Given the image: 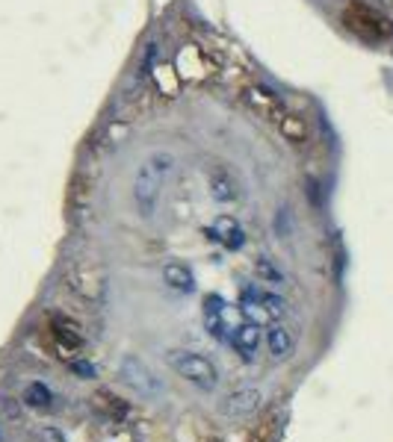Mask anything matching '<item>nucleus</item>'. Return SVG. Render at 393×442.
<instances>
[{
  "mask_svg": "<svg viewBox=\"0 0 393 442\" xmlns=\"http://www.w3.org/2000/svg\"><path fill=\"white\" fill-rule=\"evenodd\" d=\"M225 312H228V307H225V301L219 298V295H210V298L204 301V327H207V334L213 339H219V342L231 339L228 336V319H225Z\"/></svg>",
  "mask_w": 393,
  "mask_h": 442,
  "instance_id": "0eeeda50",
  "label": "nucleus"
},
{
  "mask_svg": "<svg viewBox=\"0 0 393 442\" xmlns=\"http://www.w3.org/2000/svg\"><path fill=\"white\" fill-rule=\"evenodd\" d=\"M166 360H169V366H172L187 383L199 386V390H204V392L216 390L219 372H216V366H213L204 354H195V351H169Z\"/></svg>",
  "mask_w": 393,
  "mask_h": 442,
  "instance_id": "f03ea898",
  "label": "nucleus"
},
{
  "mask_svg": "<svg viewBox=\"0 0 393 442\" xmlns=\"http://www.w3.org/2000/svg\"><path fill=\"white\" fill-rule=\"evenodd\" d=\"M24 401L30 404V407H45V404L50 401V390L45 383H30L27 392H24Z\"/></svg>",
  "mask_w": 393,
  "mask_h": 442,
  "instance_id": "4468645a",
  "label": "nucleus"
},
{
  "mask_svg": "<svg viewBox=\"0 0 393 442\" xmlns=\"http://www.w3.org/2000/svg\"><path fill=\"white\" fill-rule=\"evenodd\" d=\"M260 401H263V395L258 390H237V392L228 395L225 413H231V416H248V413H255L260 407Z\"/></svg>",
  "mask_w": 393,
  "mask_h": 442,
  "instance_id": "1a4fd4ad",
  "label": "nucleus"
},
{
  "mask_svg": "<svg viewBox=\"0 0 393 442\" xmlns=\"http://www.w3.org/2000/svg\"><path fill=\"white\" fill-rule=\"evenodd\" d=\"M260 307H263V312H266V319H278L287 304H284L278 295H272V292H260Z\"/></svg>",
  "mask_w": 393,
  "mask_h": 442,
  "instance_id": "2eb2a0df",
  "label": "nucleus"
},
{
  "mask_svg": "<svg viewBox=\"0 0 393 442\" xmlns=\"http://www.w3.org/2000/svg\"><path fill=\"white\" fill-rule=\"evenodd\" d=\"M231 345H234V351H237L245 363H255L258 348H260V327H258L255 322L240 324L234 334H231Z\"/></svg>",
  "mask_w": 393,
  "mask_h": 442,
  "instance_id": "6e6552de",
  "label": "nucleus"
},
{
  "mask_svg": "<svg viewBox=\"0 0 393 442\" xmlns=\"http://www.w3.org/2000/svg\"><path fill=\"white\" fill-rule=\"evenodd\" d=\"M172 171H175V157L169 151H157V154H151L145 162L139 165L136 180H133V198H136L139 210L145 212L148 218L154 215L160 189H163V183H166V177Z\"/></svg>",
  "mask_w": 393,
  "mask_h": 442,
  "instance_id": "f257e3e1",
  "label": "nucleus"
},
{
  "mask_svg": "<svg viewBox=\"0 0 393 442\" xmlns=\"http://www.w3.org/2000/svg\"><path fill=\"white\" fill-rule=\"evenodd\" d=\"M68 366H71V372H74L77 378H83V380H92L98 375V368L92 363H86V360H71Z\"/></svg>",
  "mask_w": 393,
  "mask_h": 442,
  "instance_id": "dca6fc26",
  "label": "nucleus"
},
{
  "mask_svg": "<svg viewBox=\"0 0 393 442\" xmlns=\"http://www.w3.org/2000/svg\"><path fill=\"white\" fill-rule=\"evenodd\" d=\"M207 233H210L213 242H219L222 248H231V251L243 248V242H245V233H243L240 221L234 215H216L213 225L207 227Z\"/></svg>",
  "mask_w": 393,
  "mask_h": 442,
  "instance_id": "423d86ee",
  "label": "nucleus"
},
{
  "mask_svg": "<svg viewBox=\"0 0 393 442\" xmlns=\"http://www.w3.org/2000/svg\"><path fill=\"white\" fill-rule=\"evenodd\" d=\"M255 274H258V280L260 283H270V286H278V283H284V274H281V268L270 260V256H260V260L255 263Z\"/></svg>",
  "mask_w": 393,
  "mask_h": 442,
  "instance_id": "f8f14e48",
  "label": "nucleus"
},
{
  "mask_svg": "<svg viewBox=\"0 0 393 442\" xmlns=\"http://www.w3.org/2000/svg\"><path fill=\"white\" fill-rule=\"evenodd\" d=\"M163 280H166L175 292H192V289H195L192 271H189L184 263H177V260H172V263L163 266Z\"/></svg>",
  "mask_w": 393,
  "mask_h": 442,
  "instance_id": "9d476101",
  "label": "nucleus"
},
{
  "mask_svg": "<svg viewBox=\"0 0 393 442\" xmlns=\"http://www.w3.org/2000/svg\"><path fill=\"white\" fill-rule=\"evenodd\" d=\"M278 130H281L284 139L301 142V139H305V133H308V127H305V121H301L299 115H287V118H284V121L278 124Z\"/></svg>",
  "mask_w": 393,
  "mask_h": 442,
  "instance_id": "ddd939ff",
  "label": "nucleus"
},
{
  "mask_svg": "<svg viewBox=\"0 0 393 442\" xmlns=\"http://www.w3.org/2000/svg\"><path fill=\"white\" fill-rule=\"evenodd\" d=\"M45 439H48V442H65L62 434H60V431H53V428H45Z\"/></svg>",
  "mask_w": 393,
  "mask_h": 442,
  "instance_id": "f3484780",
  "label": "nucleus"
},
{
  "mask_svg": "<svg viewBox=\"0 0 393 442\" xmlns=\"http://www.w3.org/2000/svg\"><path fill=\"white\" fill-rule=\"evenodd\" d=\"M118 375L121 380L133 386V390L139 395H145V398H157L160 392H163V383H160V378L148 368V363H142L139 357H124L121 366H118Z\"/></svg>",
  "mask_w": 393,
  "mask_h": 442,
  "instance_id": "20e7f679",
  "label": "nucleus"
},
{
  "mask_svg": "<svg viewBox=\"0 0 393 442\" xmlns=\"http://www.w3.org/2000/svg\"><path fill=\"white\" fill-rule=\"evenodd\" d=\"M343 21H346V27L355 35H361L364 42H382V39H387V35H390V21H387V18L379 15L376 9L364 6V4L346 6Z\"/></svg>",
  "mask_w": 393,
  "mask_h": 442,
  "instance_id": "7ed1b4c3",
  "label": "nucleus"
},
{
  "mask_svg": "<svg viewBox=\"0 0 393 442\" xmlns=\"http://www.w3.org/2000/svg\"><path fill=\"white\" fill-rule=\"evenodd\" d=\"M266 345H270V354L275 360H287L293 354V348H296V339L287 327H272L270 334H266Z\"/></svg>",
  "mask_w": 393,
  "mask_h": 442,
  "instance_id": "9b49d317",
  "label": "nucleus"
},
{
  "mask_svg": "<svg viewBox=\"0 0 393 442\" xmlns=\"http://www.w3.org/2000/svg\"><path fill=\"white\" fill-rule=\"evenodd\" d=\"M207 192L219 207H231V204H237L240 200V186H237L234 174H231L225 165H213V169L207 171Z\"/></svg>",
  "mask_w": 393,
  "mask_h": 442,
  "instance_id": "39448f33",
  "label": "nucleus"
}]
</instances>
